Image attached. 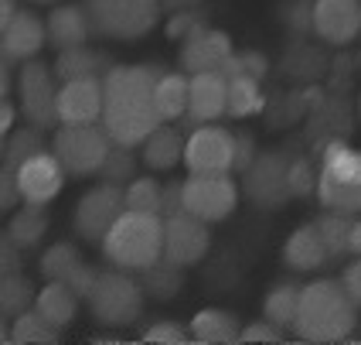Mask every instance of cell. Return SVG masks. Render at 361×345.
<instances>
[{
	"label": "cell",
	"mask_w": 361,
	"mask_h": 345,
	"mask_svg": "<svg viewBox=\"0 0 361 345\" xmlns=\"http://www.w3.org/2000/svg\"><path fill=\"white\" fill-rule=\"evenodd\" d=\"M157 79L150 65H113L102 76L106 106H102V127L120 147H140L157 127Z\"/></svg>",
	"instance_id": "1"
},
{
	"label": "cell",
	"mask_w": 361,
	"mask_h": 345,
	"mask_svg": "<svg viewBox=\"0 0 361 345\" xmlns=\"http://www.w3.org/2000/svg\"><path fill=\"white\" fill-rule=\"evenodd\" d=\"M361 308L351 301L344 281H314L300 291V308L293 332L303 342H341L358 325Z\"/></svg>",
	"instance_id": "2"
},
{
	"label": "cell",
	"mask_w": 361,
	"mask_h": 345,
	"mask_svg": "<svg viewBox=\"0 0 361 345\" xmlns=\"http://www.w3.org/2000/svg\"><path fill=\"white\" fill-rule=\"evenodd\" d=\"M106 260L120 270L143 274L164 260V216H147V212H123L113 223V229L102 240Z\"/></svg>",
	"instance_id": "3"
},
{
	"label": "cell",
	"mask_w": 361,
	"mask_h": 345,
	"mask_svg": "<svg viewBox=\"0 0 361 345\" xmlns=\"http://www.w3.org/2000/svg\"><path fill=\"white\" fill-rule=\"evenodd\" d=\"M317 199L331 212H361V151L348 144H327L317 171Z\"/></svg>",
	"instance_id": "4"
},
{
	"label": "cell",
	"mask_w": 361,
	"mask_h": 345,
	"mask_svg": "<svg viewBox=\"0 0 361 345\" xmlns=\"http://www.w3.org/2000/svg\"><path fill=\"white\" fill-rule=\"evenodd\" d=\"M113 137L102 123H59L51 137V154L61 161V168L72 178L99 175L106 158L113 154Z\"/></svg>",
	"instance_id": "5"
},
{
	"label": "cell",
	"mask_w": 361,
	"mask_h": 345,
	"mask_svg": "<svg viewBox=\"0 0 361 345\" xmlns=\"http://www.w3.org/2000/svg\"><path fill=\"white\" fill-rule=\"evenodd\" d=\"M85 11L96 35L137 41L154 31L161 18V0H85Z\"/></svg>",
	"instance_id": "6"
},
{
	"label": "cell",
	"mask_w": 361,
	"mask_h": 345,
	"mask_svg": "<svg viewBox=\"0 0 361 345\" xmlns=\"http://www.w3.org/2000/svg\"><path fill=\"white\" fill-rule=\"evenodd\" d=\"M85 301L92 308V315L99 318L102 325H133L143 311V287L130 277V270H106L96 274V281L89 287Z\"/></svg>",
	"instance_id": "7"
},
{
	"label": "cell",
	"mask_w": 361,
	"mask_h": 345,
	"mask_svg": "<svg viewBox=\"0 0 361 345\" xmlns=\"http://www.w3.org/2000/svg\"><path fill=\"white\" fill-rule=\"evenodd\" d=\"M20 89V113L24 120L38 130L59 127V89H55V69H48L44 62L27 59L18 72Z\"/></svg>",
	"instance_id": "8"
},
{
	"label": "cell",
	"mask_w": 361,
	"mask_h": 345,
	"mask_svg": "<svg viewBox=\"0 0 361 345\" xmlns=\"http://www.w3.org/2000/svg\"><path fill=\"white\" fill-rule=\"evenodd\" d=\"M126 212V188L113 182H102L96 188H89L75 205V233L79 240L92 246H102L106 233L113 229V223Z\"/></svg>",
	"instance_id": "9"
},
{
	"label": "cell",
	"mask_w": 361,
	"mask_h": 345,
	"mask_svg": "<svg viewBox=\"0 0 361 345\" xmlns=\"http://www.w3.org/2000/svg\"><path fill=\"white\" fill-rule=\"evenodd\" d=\"M239 185L228 175H191L184 182V212L198 216L204 223H221L235 212Z\"/></svg>",
	"instance_id": "10"
},
{
	"label": "cell",
	"mask_w": 361,
	"mask_h": 345,
	"mask_svg": "<svg viewBox=\"0 0 361 345\" xmlns=\"http://www.w3.org/2000/svg\"><path fill=\"white\" fill-rule=\"evenodd\" d=\"M184 164L191 175H228L235 168V137L225 127L201 123L184 141Z\"/></svg>",
	"instance_id": "11"
},
{
	"label": "cell",
	"mask_w": 361,
	"mask_h": 345,
	"mask_svg": "<svg viewBox=\"0 0 361 345\" xmlns=\"http://www.w3.org/2000/svg\"><path fill=\"white\" fill-rule=\"evenodd\" d=\"M204 219L191 216V212H178L164 219V260H171L174 267H191L212 246V233H208Z\"/></svg>",
	"instance_id": "12"
},
{
	"label": "cell",
	"mask_w": 361,
	"mask_h": 345,
	"mask_svg": "<svg viewBox=\"0 0 361 345\" xmlns=\"http://www.w3.org/2000/svg\"><path fill=\"white\" fill-rule=\"evenodd\" d=\"M310 28L327 45H348L361 35V0H314Z\"/></svg>",
	"instance_id": "13"
},
{
	"label": "cell",
	"mask_w": 361,
	"mask_h": 345,
	"mask_svg": "<svg viewBox=\"0 0 361 345\" xmlns=\"http://www.w3.org/2000/svg\"><path fill=\"white\" fill-rule=\"evenodd\" d=\"M14 171H18L20 199L31 202V205H48L51 202V199L61 192L65 175H68L51 151H41V154H35V158H27V161L18 164Z\"/></svg>",
	"instance_id": "14"
},
{
	"label": "cell",
	"mask_w": 361,
	"mask_h": 345,
	"mask_svg": "<svg viewBox=\"0 0 361 345\" xmlns=\"http://www.w3.org/2000/svg\"><path fill=\"white\" fill-rule=\"evenodd\" d=\"M245 192L259 205H280L290 199V161L280 154H256V161L245 168Z\"/></svg>",
	"instance_id": "15"
},
{
	"label": "cell",
	"mask_w": 361,
	"mask_h": 345,
	"mask_svg": "<svg viewBox=\"0 0 361 345\" xmlns=\"http://www.w3.org/2000/svg\"><path fill=\"white\" fill-rule=\"evenodd\" d=\"M106 106L102 76L68 79L59 86V120L61 123H99Z\"/></svg>",
	"instance_id": "16"
},
{
	"label": "cell",
	"mask_w": 361,
	"mask_h": 345,
	"mask_svg": "<svg viewBox=\"0 0 361 345\" xmlns=\"http://www.w3.org/2000/svg\"><path fill=\"white\" fill-rule=\"evenodd\" d=\"M228 55H232V41H228V35L198 24V28L184 38L180 65H184L188 76H195V72H212V69L221 72V65L228 62Z\"/></svg>",
	"instance_id": "17"
},
{
	"label": "cell",
	"mask_w": 361,
	"mask_h": 345,
	"mask_svg": "<svg viewBox=\"0 0 361 345\" xmlns=\"http://www.w3.org/2000/svg\"><path fill=\"white\" fill-rule=\"evenodd\" d=\"M41 277H48V281H65L68 287H75L82 298L89 294V287L96 281V270L85 264L79 257V250L72 243H55L48 246L44 253H41Z\"/></svg>",
	"instance_id": "18"
},
{
	"label": "cell",
	"mask_w": 361,
	"mask_h": 345,
	"mask_svg": "<svg viewBox=\"0 0 361 345\" xmlns=\"http://www.w3.org/2000/svg\"><path fill=\"white\" fill-rule=\"evenodd\" d=\"M221 113H228V79L219 69L212 72H195L191 76V100H188V117L195 123H212Z\"/></svg>",
	"instance_id": "19"
},
{
	"label": "cell",
	"mask_w": 361,
	"mask_h": 345,
	"mask_svg": "<svg viewBox=\"0 0 361 345\" xmlns=\"http://www.w3.org/2000/svg\"><path fill=\"white\" fill-rule=\"evenodd\" d=\"M48 38V28L38 14L18 11L11 21H4V62H27L41 52Z\"/></svg>",
	"instance_id": "20"
},
{
	"label": "cell",
	"mask_w": 361,
	"mask_h": 345,
	"mask_svg": "<svg viewBox=\"0 0 361 345\" xmlns=\"http://www.w3.org/2000/svg\"><path fill=\"white\" fill-rule=\"evenodd\" d=\"M44 28H48V41L65 52V48H79L89 41L92 35V21H89V11L85 7H75V4H61L55 7L48 21H44Z\"/></svg>",
	"instance_id": "21"
},
{
	"label": "cell",
	"mask_w": 361,
	"mask_h": 345,
	"mask_svg": "<svg viewBox=\"0 0 361 345\" xmlns=\"http://www.w3.org/2000/svg\"><path fill=\"white\" fill-rule=\"evenodd\" d=\"M283 260L293 267V270H317L324 260H331V246L324 243L317 223L297 226L290 233V240L283 246Z\"/></svg>",
	"instance_id": "22"
},
{
	"label": "cell",
	"mask_w": 361,
	"mask_h": 345,
	"mask_svg": "<svg viewBox=\"0 0 361 345\" xmlns=\"http://www.w3.org/2000/svg\"><path fill=\"white\" fill-rule=\"evenodd\" d=\"M79 291L68 287L65 281H48L35 298V308L51 322L55 328H68L75 322V311H79Z\"/></svg>",
	"instance_id": "23"
},
{
	"label": "cell",
	"mask_w": 361,
	"mask_h": 345,
	"mask_svg": "<svg viewBox=\"0 0 361 345\" xmlns=\"http://www.w3.org/2000/svg\"><path fill=\"white\" fill-rule=\"evenodd\" d=\"M191 339L201 345H228L242 339L239 318L232 311H221V308H204L195 315L191 322Z\"/></svg>",
	"instance_id": "24"
},
{
	"label": "cell",
	"mask_w": 361,
	"mask_h": 345,
	"mask_svg": "<svg viewBox=\"0 0 361 345\" xmlns=\"http://www.w3.org/2000/svg\"><path fill=\"white\" fill-rule=\"evenodd\" d=\"M140 147H143V164L150 171H167L178 161H184V144H180V134L174 127H157Z\"/></svg>",
	"instance_id": "25"
},
{
	"label": "cell",
	"mask_w": 361,
	"mask_h": 345,
	"mask_svg": "<svg viewBox=\"0 0 361 345\" xmlns=\"http://www.w3.org/2000/svg\"><path fill=\"white\" fill-rule=\"evenodd\" d=\"M113 65L102 59V55H96L92 48H85V45H79V48H65V52H59V59H55V76H59L61 82L68 79H89V76H106Z\"/></svg>",
	"instance_id": "26"
},
{
	"label": "cell",
	"mask_w": 361,
	"mask_h": 345,
	"mask_svg": "<svg viewBox=\"0 0 361 345\" xmlns=\"http://www.w3.org/2000/svg\"><path fill=\"white\" fill-rule=\"evenodd\" d=\"M188 100H191V79H184L180 72H161V79H157V113H161V120L184 117Z\"/></svg>",
	"instance_id": "27"
},
{
	"label": "cell",
	"mask_w": 361,
	"mask_h": 345,
	"mask_svg": "<svg viewBox=\"0 0 361 345\" xmlns=\"http://www.w3.org/2000/svg\"><path fill=\"white\" fill-rule=\"evenodd\" d=\"M44 229H48V219H44L41 205L27 202L24 209H18V216H14L11 226H7V240L18 246V250H31V246L41 243Z\"/></svg>",
	"instance_id": "28"
},
{
	"label": "cell",
	"mask_w": 361,
	"mask_h": 345,
	"mask_svg": "<svg viewBox=\"0 0 361 345\" xmlns=\"http://www.w3.org/2000/svg\"><path fill=\"white\" fill-rule=\"evenodd\" d=\"M300 291L297 284H276L266 294V305H262V318H269L276 328H293L297 322V308H300Z\"/></svg>",
	"instance_id": "29"
},
{
	"label": "cell",
	"mask_w": 361,
	"mask_h": 345,
	"mask_svg": "<svg viewBox=\"0 0 361 345\" xmlns=\"http://www.w3.org/2000/svg\"><path fill=\"white\" fill-rule=\"evenodd\" d=\"M59 332L44 315H41L38 308H27V311H20L18 318H14V328L7 332V339L11 342H38V345H55L59 342Z\"/></svg>",
	"instance_id": "30"
},
{
	"label": "cell",
	"mask_w": 361,
	"mask_h": 345,
	"mask_svg": "<svg viewBox=\"0 0 361 345\" xmlns=\"http://www.w3.org/2000/svg\"><path fill=\"white\" fill-rule=\"evenodd\" d=\"M262 110V93H259V79L252 76H239V79H228V117H252Z\"/></svg>",
	"instance_id": "31"
},
{
	"label": "cell",
	"mask_w": 361,
	"mask_h": 345,
	"mask_svg": "<svg viewBox=\"0 0 361 345\" xmlns=\"http://www.w3.org/2000/svg\"><path fill=\"white\" fill-rule=\"evenodd\" d=\"M126 209L130 212H147V216H161L164 209V185L154 178H133L126 188Z\"/></svg>",
	"instance_id": "32"
},
{
	"label": "cell",
	"mask_w": 361,
	"mask_h": 345,
	"mask_svg": "<svg viewBox=\"0 0 361 345\" xmlns=\"http://www.w3.org/2000/svg\"><path fill=\"white\" fill-rule=\"evenodd\" d=\"M35 291H31V284L20 277V274H14V270H7L4 274V294H0V308H4V315L7 318H18L20 311H27V308H35Z\"/></svg>",
	"instance_id": "33"
},
{
	"label": "cell",
	"mask_w": 361,
	"mask_h": 345,
	"mask_svg": "<svg viewBox=\"0 0 361 345\" xmlns=\"http://www.w3.org/2000/svg\"><path fill=\"white\" fill-rule=\"evenodd\" d=\"M317 229H321L324 243L331 246V257H338L344 250H351V229H355V219L348 212H331L317 219Z\"/></svg>",
	"instance_id": "34"
},
{
	"label": "cell",
	"mask_w": 361,
	"mask_h": 345,
	"mask_svg": "<svg viewBox=\"0 0 361 345\" xmlns=\"http://www.w3.org/2000/svg\"><path fill=\"white\" fill-rule=\"evenodd\" d=\"M41 151H44V144H41L38 127L11 130V134H7V147H4V164L18 168V164H24L27 158H35V154H41Z\"/></svg>",
	"instance_id": "35"
},
{
	"label": "cell",
	"mask_w": 361,
	"mask_h": 345,
	"mask_svg": "<svg viewBox=\"0 0 361 345\" xmlns=\"http://www.w3.org/2000/svg\"><path fill=\"white\" fill-rule=\"evenodd\" d=\"M147 287L154 291V298H171L180 284V267H174L171 260H157L150 270H143Z\"/></svg>",
	"instance_id": "36"
},
{
	"label": "cell",
	"mask_w": 361,
	"mask_h": 345,
	"mask_svg": "<svg viewBox=\"0 0 361 345\" xmlns=\"http://www.w3.org/2000/svg\"><path fill=\"white\" fill-rule=\"evenodd\" d=\"M102 182H113V185H126L133 182V158H130V147H113V154L106 158L102 164Z\"/></svg>",
	"instance_id": "37"
},
{
	"label": "cell",
	"mask_w": 361,
	"mask_h": 345,
	"mask_svg": "<svg viewBox=\"0 0 361 345\" xmlns=\"http://www.w3.org/2000/svg\"><path fill=\"white\" fill-rule=\"evenodd\" d=\"M317 188V175L307 161H290V195H307Z\"/></svg>",
	"instance_id": "38"
},
{
	"label": "cell",
	"mask_w": 361,
	"mask_h": 345,
	"mask_svg": "<svg viewBox=\"0 0 361 345\" xmlns=\"http://www.w3.org/2000/svg\"><path fill=\"white\" fill-rule=\"evenodd\" d=\"M280 339H283V328H276L269 318H262V322H252V325L242 328L239 342H280Z\"/></svg>",
	"instance_id": "39"
},
{
	"label": "cell",
	"mask_w": 361,
	"mask_h": 345,
	"mask_svg": "<svg viewBox=\"0 0 361 345\" xmlns=\"http://www.w3.org/2000/svg\"><path fill=\"white\" fill-rule=\"evenodd\" d=\"M191 339V332H184L180 325L174 322H157V325L147 332V342H167V345H180Z\"/></svg>",
	"instance_id": "40"
},
{
	"label": "cell",
	"mask_w": 361,
	"mask_h": 345,
	"mask_svg": "<svg viewBox=\"0 0 361 345\" xmlns=\"http://www.w3.org/2000/svg\"><path fill=\"white\" fill-rule=\"evenodd\" d=\"M178 212H184V185L171 182V185H164V209H161V216L167 219V216H178Z\"/></svg>",
	"instance_id": "41"
},
{
	"label": "cell",
	"mask_w": 361,
	"mask_h": 345,
	"mask_svg": "<svg viewBox=\"0 0 361 345\" xmlns=\"http://www.w3.org/2000/svg\"><path fill=\"white\" fill-rule=\"evenodd\" d=\"M344 287H348V294H351V301L361 308V257L355 260V264L344 267Z\"/></svg>",
	"instance_id": "42"
},
{
	"label": "cell",
	"mask_w": 361,
	"mask_h": 345,
	"mask_svg": "<svg viewBox=\"0 0 361 345\" xmlns=\"http://www.w3.org/2000/svg\"><path fill=\"white\" fill-rule=\"evenodd\" d=\"M198 24H201V21L195 18V14H174V18H171V24H167V35H171V38H188Z\"/></svg>",
	"instance_id": "43"
},
{
	"label": "cell",
	"mask_w": 361,
	"mask_h": 345,
	"mask_svg": "<svg viewBox=\"0 0 361 345\" xmlns=\"http://www.w3.org/2000/svg\"><path fill=\"white\" fill-rule=\"evenodd\" d=\"M239 62H242V76H252V79H259L262 72H266V59H262L259 52H242Z\"/></svg>",
	"instance_id": "44"
},
{
	"label": "cell",
	"mask_w": 361,
	"mask_h": 345,
	"mask_svg": "<svg viewBox=\"0 0 361 345\" xmlns=\"http://www.w3.org/2000/svg\"><path fill=\"white\" fill-rule=\"evenodd\" d=\"M14 130V103L4 100V134H11Z\"/></svg>",
	"instance_id": "45"
},
{
	"label": "cell",
	"mask_w": 361,
	"mask_h": 345,
	"mask_svg": "<svg viewBox=\"0 0 361 345\" xmlns=\"http://www.w3.org/2000/svg\"><path fill=\"white\" fill-rule=\"evenodd\" d=\"M351 253L361 257V216L355 219V229H351Z\"/></svg>",
	"instance_id": "46"
},
{
	"label": "cell",
	"mask_w": 361,
	"mask_h": 345,
	"mask_svg": "<svg viewBox=\"0 0 361 345\" xmlns=\"http://www.w3.org/2000/svg\"><path fill=\"white\" fill-rule=\"evenodd\" d=\"M31 4H55V0H31Z\"/></svg>",
	"instance_id": "47"
},
{
	"label": "cell",
	"mask_w": 361,
	"mask_h": 345,
	"mask_svg": "<svg viewBox=\"0 0 361 345\" xmlns=\"http://www.w3.org/2000/svg\"><path fill=\"white\" fill-rule=\"evenodd\" d=\"M358 113H361V96H358Z\"/></svg>",
	"instance_id": "48"
},
{
	"label": "cell",
	"mask_w": 361,
	"mask_h": 345,
	"mask_svg": "<svg viewBox=\"0 0 361 345\" xmlns=\"http://www.w3.org/2000/svg\"><path fill=\"white\" fill-rule=\"evenodd\" d=\"M180 4H188V0H180Z\"/></svg>",
	"instance_id": "49"
}]
</instances>
